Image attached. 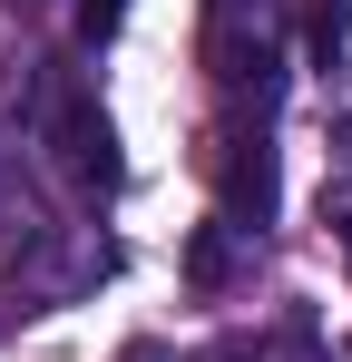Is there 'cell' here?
<instances>
[{"instance_id":"cell-1","label":"cell","mask_w":352,"mask_h":362,"mask_svg":"<svg viewBox=\"0 0 352 362\" xmlns=\"http://www.w3.org/2000/svg\"><path fill=\"white\" fill-rule=\"evenodd\" d=\"M284 20H293V0H206V69L235 98H254V118L284 88Z\"/></svg>"},{"instance_id":"cell-2","label":"cell","mask_w":352,"mask_h":362,"mask_svg":"<svg viewBox=\"0 0 352 362\" xmlns=\"http://www.w3.org/2000/svg\"><path fill=\"white\" fill-rule=\"evenodd\" d=\"M40 147H49V167L78 186V196H108L117 186V127H108V108L88 98L78 69L40 78Z\"/></svg>"},{"instance_id":"cell-3","label":"cell","mask_w":352,"mask_h":362,"mask_svg":"<svg viewBox=\"0 0 352 362\" xmlns=\"http://www.w3.org/2000/svg\"><path fill=\"white\" fill-rule=\"evenodd\" d=\"M216 196H225L235 235H254V226L274 216V147H264V137H225V147H216Z\"/></svg>"},{"instance_id":"cell-4","label":"cell","mask_w":352,"mask_h":362,"mask_svg":"<svg viewBox=\"0 0 352 362\" xmlns=\"http://www.w3.org/2000/svg\"><path fill=\"white\" fill-rule=\"evenodd\" d=\"M186 274H196V284H206V294H216V284H225V274H235V226H225V216H216V226H206V235L186 245Z\"/></svg>"},{"instance_id":"cell-5","label":"cell","mask_w":352,"mask_h":362,"mask_svg":"<svg viewBox=\"0 0 352 362\" xmlns=\"http://www.w3.org/2000/svg\"><path fill=\"white\" fill-rule=\"evenodd\" d=\"M303 40H313V59H323V69L343 59V0H313V10H303Z\"/></svg>"},{"instance_id":"cell-6","label":"cell","mask_w":352,"mask_h":362,"mask_svg":"<svg viewBox=\"0 0 352 362\" xmlns=\"http://www.w3.org/2000/svg\"><path fill=\"white\" fill-rule=\"evenodd\" d=\"M117 20H127V0H78V40H88V49L117 40Z\"/></svg>"},{"instance_id":"cell-7","label":"cell","mask_w":352,"mask_h":362,"mask_svg":"<svg viewBox=\"0 0 352 362\" xmlns=\"http://www.w3.org/2000/svg\"><path fill=\"white\" fill-rule=\"evenodd\" d=\"M254 362H323V343L293 323V333H274V343H254Z\"/></svg>"},{"instance_id":"cell-8","label":"cell","mask_w":352,"mask_h":362,"mask_svg":"<svg viewBox=\"0 0 352 362\" xmlns=\"http://www.w3.org/2000/svg\"><path fill=\"white\" fill-rule=\"evenodd\" d=\"M196 362H254V343H245V333H216V343H206Z\"/></svg>"},{"instance_id":"cell-9","label":"cell","mask_w":352,"mask_h":362,"mask_svg":"<svg viewBox=\"0 0 352 362\" xmlns=\"http://www.w3.org/2000/svg\"><path fill=\"white\" fill-rule=\"evenodd\" d=\"M117 362H167V353H157V343H127V353H117Z\"/></svg>"},{"instance_id":"cell-10","label":"cell","mask_w":352,"mask_h":362,"mask_svg":"<svg viewBox=\"0 0 352 362\" xmlns=\"http://www.w3.org/2000/svg\"><path fill=\"white\" fill-rule=\"evenodd\" d=\"M10 10H49V0H10Z\"/></svg>"},{"instance_id":"cell-11","label":"cell","mask_w":352,"mask_h":362,"mask_svg":"<svg viewBox=\"0 0 352 362\" xmlns=\"http://www.w3.org/2000/svg\"><path fill=\"white\" fill-rule=\"evenodd\" d=\"M343 235H352V206H343Z\"/></svg>"}]
</instances>
